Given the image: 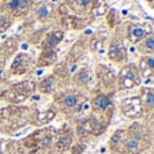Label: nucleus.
I'll use <instances>...</instances> for the list:
<instances>
[{
    "mask_svg": "<svg viewBox=\"0 0 154 154\" xmlns=\"http://www.w3.org/2000/svg\"><path fill=\"white\" fill-rule=\"evenodd\" d=\"M94 104H96L97 109H100V111H104V109H106V108L109 106V104H111V100L108 98L106 96H98L96 98V101H94Z\"/></svg>",
    "mask_w": 154,
    "mask_h": 154,
    "instance_id": "1",
    "label": "nucleus"
},
{
    "mask_svg": "<svg viewBox=\"0 0 154 154\" xmlns=\"http://www.w3.org/2000/svg\"><path fill=\"white\" fill-rule=\"evenodd\" d=\"M139 140H140V137L139 135H135V137H132L131 139H128L127 142V150L130 151V153H132V151H137L138 150V146H139Z\"/></svg>",
    "mask_w": 154,
    "mask_h": 154,
    "instance_id": "2",
    "label": "nucleus"
},
{
    "mask_svg": "<svg viewBox=\"0 0 154 154\" xmlns=\"http://www.w3.org/2000/svg\"><path fill=\"white\" fill-rule=\"evenodd\" d=\"M60 33H57V34H51L49 37H48V40H47V45L49 48H55L56 45L59 44V41H60Z\"/></svg>",
    "mask_w": 154,
    "mask_h": 154,
    "instance_id": "3",
    "label": "nucleus"
},
{
    "mask_svg": "<svg viewBox=\"0 0 154 154\" xmlns=\"http://www.w3.org/2000/svg\"><path fill=\"white\" fill-rule=\"evenodd\" d=\"M76 102H78V98H76L75 96H72V94H68V96L64 97V105H66L67 108L75 106Z\"/></svg>",
    "mask_w": 154,
    "mask_h": 154,
    "instance_id": "4",
    "label": "nucleus"
},
{
    "mask_svg": "<svg viewBox=\"0 0 154 154\" xmlns=\"http://www.w3.org/2000/svg\"><path fill=\"white\" fill-rule=\"evenodd\" d=\"M131 34H132V37H134L135 40H142V38L146 35V32L142 29V27H134Z\"/></svg>",
    "mask_w": 154,
    "mask_h": 154,
    "instance_id": "5",
    "label": "nucleus"
},
{
    "mask_svg": "<svg viewBox=\"0 0 154 154\" xmlns=\"http://www.w3.org/2000/svg\"><path fill=\"white\" fill-rule=\"evenodd\" d=\"M145 104L147 105L149 108H154V93L151 90H149L146 93V97H145Z\"/></svg>",
    "mask_w": 154,
    "mask_h": 154,
    "instance_id": "6",
    "label": "nucleus"
},
{
    "mask_svg": "<svg viewBox=\"0 0 154 154\" xmlns=\"http://www.w3.org/2000/svg\"><path fill=\"white\" fill-rule=\"evenodd\" d=\"M76 81L81 82V83H86L87 81H89V74H87L86 70H82L81 72L76 75Z\"/></svg>",
    "mask_w": 154,
    "mask_h": 154,
    "instance_id": "7",
    "label": "nucleus"
},
{
    "mask_svg": "<svg viewBox=\"0 0 154 154\" xmlns=\"http://www.w3.org/2000/svg\"><path fill=\"white\" fill-rule=\"evenodd\" d=\"M120 47L119 45H113V47L111 48V51H109V56L111 57H113V59H117L119 57V55H120Z\"/></svg>",
    "mask_w": 154,
    "mask_h": 154,
    "instance_id": "8",
    "label": "nucleus"
},
{
    "mask_svg": "<svg viewBox=\"0 0 154 154\" xmlns=\"http://www.w3.org/2000/svg\"><path fill=\"white\" fill-rule=\"evenodd\" d=\"M145 48L147 51H154V37H147L145 40Z\"/></svg>",
    "mask_w": 154,
    "mask_h": 154,
    "instance_id": "9",
    "label": "nucleus"
},
{
    "mask_svg": "<svg viewBox=\"0 0 154 154\" xmlns=\"http://www.w3.org/2000/svg\"><path fill=\"white\" fill-rule=\"evenodd\" d=\"M145 63L149 67V70H154V57L153 56H147V57H145Z\"/></svg>",
    "mask_w": 154,
    "mask_h": 154,
    "instance_id": "10",
    "label": "nucleus"
},
{
    "mask_svg": "<svg viewBox=\"0 0 154 154\" xmlns=\"http://www.w3.org/2000/svg\"><path fill=\"white\" fill-rule=\"evenodd\" d=\"M42 89L45 91H51V90H52V81H51V79H47V81L42 83Z\"/></svg>",
    "mask_w": 154,
    "mask_h": 154,
    "instance_id": "11",
    "label": "nucleus"
},
{
    "mask_svg": "<svg viewBox=\"0 0 154 154\" xmlns=\"http://www.w3.org/2000/svg\"><path fill=\"white\" fill-rule=\"evenodd\" d=\"M37 14L40 15L41 18H44V17H47L48 15V8L45 6H42V7H40V8H38V11H37Z\"/></svg>",
    "mask_w": 154,
    "mask_h": 154,
    "instance_id": "12",
    "label": "nucleus"
},
{
    "mask_svg": "<svg viewBox=\"0 0 154 154\" xmlns=\"http://www.w3.org/2000/svg\"><path fill=\"white\" fill-rule=\"evenodd\" d=\"M7 26H8V20L6 18H0V32L7 29Z\"/></svg>",
    "mask_w": 154,
    "mask_h": 154,
    "instance_id": "13",
    "label": "nucleus"
},
{
    "mask_svg": "<svg viewBox=\"0 0 154 154\" xmlns=\"http://www.w3.org/2000/svg\"><path fill=\"white\" fill-rule=\"evenodd\" d=\"M18 4H19V0H10L8 2V7L11 10H18Z\"/></svg>",
    "mask_w": 154,
    "mask_h": 154,
    "instance_id": "14",
    "label": "nucleus"
},
{
    "mask_svg": "<svg viewBox=\"0 0 154 154\" xmlns=\"http://www.w3.org/2000/svg\"><path fill=\"white\" fill-rule=\"evenodd\" d=\"M27 7V0H19V4H18V8L19 10H23Z\"/></svg>",
    "mask_w": 154,
    "mask_h": 154,
    "instance_id": "15",
    "label": "nucleus"
},
{
    "mask_svg": "<svg viewBox=\"0 0 154 154\" xmlns=\"http://www.w3.org/2000/svg\"><path fill=\"white\" fill-rule=\"evenodd\" d=\"M119 138H120V131H117L116 134L113 135V138H112V139H111V142L113 143V145H116V143H117V140H119Z\"/></svg>",
    "mask_w": 154,
    "mask_h": 154,
    "instance_id": "16",
    "label": "nucleus"
},
{
    "mask_svg": "<svg viewBox=\"0 0 154 154\" xmlns=\"http://www.w3.org/2000/svg\"><path fill=\"white\" fill-rule=\"evenodd\" d=\"M89 3H90V0H79V4H81V6H83V7H86Z\"/></svg>",
    "mask_w": 154,
    "mask_h": 154,
    "instance_id": "17",
    "label": "nucleus"
},
{
    "mask_svg": "<svg viewBox=\"0 0 154 154\" xmlns=\"http://www.w3.org/2000/svg\"><path fill=\"white\" fill-rule=\"evenodd\" d=\"M51 143V137H47V139H44V146H49Z\"/></svg>",
    "mask_w": 154,
    "mask_h": 154,
    "instance_id": "18",
    "label": "nucleus"
}]
</instances>
